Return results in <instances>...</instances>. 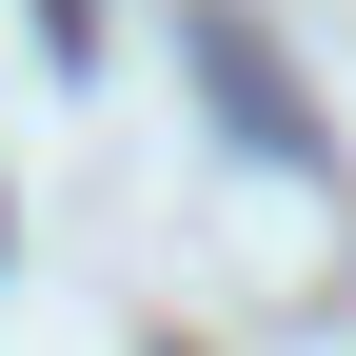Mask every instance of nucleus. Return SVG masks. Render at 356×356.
Here are the masks:
<instances>
[{
    "mask_svg": "<svg viewBox=\"0 0 356 356\" xmlns=\"http://www.w3.org/2000/svg\"><path fill=\"white\" fill-rule=\"evenodd\" d=\"M40 40H60V60H99V0H40Z\"/></svg>",
    "mask_w": 356,
    "mask_h": 356,
    "instance_id": "2",
    "label": "nucleus"
},
{
    "mask_svg": "<svg viewBox=\"0 0 356 356\" xmlns=\"http://www.w3.org/2000/svg\"><path fill=\"white\" fill-rule=\"evenodd\" d=\"M198 79L238 99V139H257V159H317V139H297V99L257 79V40H238V20H198Z\"/></svg>",
    "mask_w": 356,
    "mask_h": 356,
    "instance_id": "1",
    "label": "nucleus"
}]
</instances>
